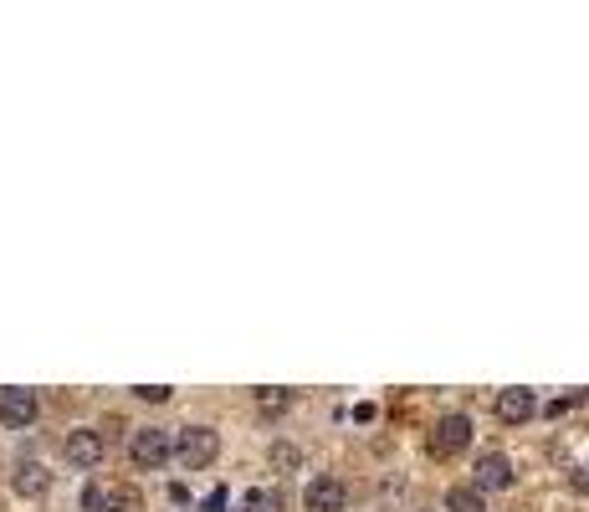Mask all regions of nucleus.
Wrapping results in <instances>:
<instances>
[{
    "label": "nucleus",
    "instance_id": "obj_2",
    "mask_svg": "<svg viewBox=\"0 0 589 512\" xmlns=\"http://www.w3.org/2000/svg\"><path fill=\"white\" fill-rule=\"evenodd\" d=\"M128 456H134V467L154 471V467H164V461L175 456V435H169V430H160V426H143V430H134V435H128Z\"/></svg>",
    "mask_w": 589,
    "mask_h": 512
},
{
    "label": "nucleus",
    "instance_id": "obj_15",
    "mask_svg": "<svg viewBox=\"0 0 589 512\" xmlns=\"http://www.w3.org/2000/svg\"><path fill=\"white\" fill-rule=\"evenodd\" d=\"M134 394H139V400H149V405H164V400H169V385H139Z\"/></svg>",
    "mask_w": 589,
    "mask_h": 512
},
{
    "label": "nucleus",
    "instance_id": "obj_9",
    "mask_svg": "<svg viewBox=\"0 0 589 512\" xmlns=\"http://www.w3.org/2000/svg\"><path fill=\"white\" fill-rule=\"evenodd\" d=\"M11 492H16V497H26V502H37V497H46V492H52V471L41 467V461H20V467L11 471Z\"/></svg>",
    "mask_w": 589,
    "mask_h": 512
},
{
    "label": "nucleus",
    "instance_id": "obj_12",
    "mask_svg": "<svg viewBox=\"0 0 589 512\" xmlns=\"http://www.w3.org/2000/svg\"><path fill=\"white\" fill-rule=\"evenodd\" d=\"M241 512H282V497H277V492H266V487H251L241 497Z\"/></svg>",
    "mask_w": 589,
    "mask_h": 512
},
{
    "label": "nucleus",
    "instance_id": "obj_7",
    "mask_svg": "<svg viewBox=\"0 0 589 512\" xmlns=\"http://www.w3.org/2000/svg\"><path fill=\"white\" fill-rule=\"evenodd\" d=\"M471 487L482 492V497H487V492H508L512 487V461L503 456V451H482V456H477V482H471Z\"/></svg>",
    "mask_w": 589,
    "mask_h": 512
},
{
    "label": "nucleus",
    "instance_id": "obj_5",
    "mask_svg": "<svg viewBox=\"0 0 589 512\" xmlns=\"http://www.w3.org/2000/svg\"><path fill=\"white\" fill-rule=\"evenodd\" d=\"M37 410H41V400H37V389H5L0 394V426H11V430H26L31 420H37Z\"/></svg>",
    "mask_w": 589,
    "mask_h": 512
},
{
    "label": "nucleus",
    "instance_id": "obj_17",
    "mask_svg": "<svg viewBox=\"0 0 589 512\" xmlns=\"http://www.w3.org/2000/svg\"><path fill=\"white\" fill-rule=\"evenodd\" d=\"M225 502H231V497H225V487H216L210 497H205V512H225Z\"/></svg>",
    "mask_w": 589,
    "mask_h": 512
},
{
    "label": "nucleus",
    "instance_id": "obj_13",
    "mask_svg": "<svg viewBox=\"0 0 589 512\" xmlns=\"http://www.w3.org/2000/svg\"><path fill=\"white\" fill-rule=\"evenodd\" d=\"M287 405H292L287 389H262V394H257V410H262V415H282Z\"/></svg>",
    "mask_w": 589,
    "mask_h": 512
},
{
    "label": "nucleus",
    "instance_id": "obj_10",
    "mask_svg": "<svg viewBox=\"0 0 589 512\" xmlns=\"http://www.w3.org/2000/svg\"><path fill=\"white\" fill-rule=\"evenodd\" d=\"M533 410H538V400H533V389H503L497 394V420L503 426H523V420H533Z\"/></svg>",
    "mask_w": 589,
    "mask_h": 512
},
{
    "label": "nucleus",
    "instance_id": "obj_3",
    "mask_svg": "<svg viewBox=\"0 0 589 512\" xmlns=\"http://www.w3.org/2000/svg\"><path fill=\"white\" fill-rule=\"evenodd\" d=\"M82 508L87 512H139V497L119 482H87L82 487Z\"/></svg>",
    "mask_w": 589,
    "mask_h": 512
},
{
    "label": "nucleus",
    "instance_id": "obj_8",
    "mask_svg": "<svg viewBox=\"0 0 589 512\" xmlns=\"http://www.w3.org/2000/svg\"><path fill=\"white\" fill-rule=\"evenodd\" d=\"M67 461H72V467L78 471H93L102 461V435L98 430H67Z\"/></svg>",
    "mask_w": 589,
    "mask_h": 512
},
{
    "label": "nucleus",
    "instance_id": "obj_6",
    "mask_svg": "<svg viewBox=\"0 0 589 512\" xmlns=\"http://www.w3.org/2000/svg\"><path fill=\"white\" fill-rule=\"evenodd\" d=\"M303 508L307 512H344L348 508V492L339 476H313L303 487Z\"/></svg>",
    "mask_w": 589,
    "mask_h": 512
},
{
    "label": "nucleus",
    "instance_id": "obj_16",
    "mask_svg": "<svg viewBox=\"0 0 589 512\" xmlns=\"http://www.w3.org/2000/svg\"><path fill=\"white\" fill-rule=\"evenodd\" d=\"M579 405V394H564V400H549V405H544V415H549V420H559V415H564V410H574Z\"/></svg>",
    "mask_w": 589,
    "mask_h": 512
},
{
    "label": "nucleus",
    "instance_id": "obj_1",
    "mask_svg": "<svg viewBox=\"0 0 589 512\" xmlns=\"http://www.w3.org/2000/svg\"><path fill=\"white\" fill-rule=\"evenodd\" d=\"M216 456H221V435L210 426H184L180 435H175V461H180L184 471H205Z\"/></svg>",
    "mask_w": 589,
    "mask_h": 512
},
{
    "label": "nucleus",
    "instance_id": "obj_4",
    "mask_svg": "<svg viewBox=\"0 0 589 512\" xmlns=\"http://www.w3.org/2000/svg\"><path fill=\"white\" fill-rule=\"evenodd\" d=\"M471 446V420L467 415H441L436 430H430V451L436 456H456V451Z\"/></svg>",
    "mask_w": 589,
    "mask_h": 512
},
{
    "label": "nucleus",
    "instance_id": "obj_14",
    "mask_svg": "<svg viewBox=\"0 0 589 512\" xmlns=\"http://www.w3.org/2000/svg\"><path fill=\"white\" fill-rule=\"evenodd\" d=\"M298 461H303V456H298V446H287V441H277V446H272V467H277V471H298Z\"/></svg>",
    "mask_w": 589,
    "mask_h": 512
},
{
    "label": "nucleus",
    "instance_id": "obj_11",
    "mask_svg": "<svg viewBox=\"0 0 589 512\" xmlns=\"http://www.w3.org/2000/svg\"><path fill=\"white\" fill-rule=\"evenodd\" d=\"M446 512H487V497H482V492L471 487H451L446 492Z\"/></svg>",
    "mask_w": 589,
    "mask_h": 512
}]
</instances>
